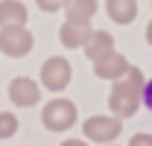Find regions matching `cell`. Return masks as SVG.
<instances>
[{"mask_svg":"<svg viewBox=\"0 0 152 146\" xmlns=\"http://www.w3.org/2000/svg\"><path fill=\"white\" fill-rule=\"evenodd\" d=\"M9 99L15 105H20V108H29V105H35L41 99V85L32 82L29 76H15L9 82Z\"/></svg>","mask_w":152,"mask_h":146,"instance_id":"obj_6","label":"cell"},{"mask_svg":"<svg viewBox=\"0 0 152 146\" xmlns=\"http://www.w3.org/2000/svg\"><path fill=\"white\" fill-rule=\"evenodd\" d=\"M15 131H18V117L12 111H0V140L12 137Z\"/></svg>","mask_w":152,"mask_h":146,"instance_id":"obj_13","label":"cell"},{"mask_svg":"<svg viewBox=\"0 0 152 146\" xmlns=\"http://www.w3.org/2000/svg\"><path fill=\"white\" fill-rule=\"evenodd\" d=\"M143 85H146V79H143V70H140V67H129V73H126L123 79H117L111 85V93H108L111 117H117V120L132 117L134 111L143 105V102H140Z\"/></svg>","mask_w":152,"mask_h":146,"instance_id":"obj_1","label":"cell"},{"mask_svg":"<svg viewBox=\"0 0 152 146\" xmlns=\"http://www.w3.org/2000/svg\"><path fill=\"white\" fill-rule=\"evenodd\" d=\"M105 12L114 23H132L137 18V0H105Z\"/></svg>","mask_w":152,"mask_h":146,"instance_id":"obj_12","label":"cell"},{"mask_svg":"<svg viewBox=\"0 0 152 146\" xmlns=\"http://www.w3.org/2000/svg\"><path fill=\"white\" fill-rule=\"evenodd\" d=\"M82 131H85V137L91 140V143H114L117 140V134L123 131V123L117 120V117H105V114H94V117H88L85 123H82Z\"/></svg>","mask_w":152,"mask_h":146,"instance_id":"obj_4","label":"cell"},{"mask_svg":"<svg viewBox=\"0 0 152 146\" xmlns=\"http://www.w3.org/2000/svg\"><path fill=\"white\" fill-rule=\"evenodd\" d=\"M35 3L44 9V12H58V9L67 6V0H35Z\"/></svg>","mask_w":152,"mask_h":146,"instance_id":"obj_14","label":"cell"},{"mask_svg":"<svg viewBox=\"0 0 152 146\" xmlns=\"http://www.w3.org/2000/svg\"><path fill=\"white\" fill-rule=\"evenodd\" d=\"M129 146H152V134H146V131H137V134H132Z\"/></svg>","mask_w":152,"mask_h":146,"instance_id":"obj_15","label":"cell"},{"mask_svg":"<svg viewBox=\"0 0 152 146\" xmlns=\"http://www.w3.org/2000/svg\"><path fill=\"white\" fill-rule=\"evenodd\" d=\"M61 146H88V143H85V140H76V137H70V140H64Z\"/></svg>","mask_w":152,"mask_h":146,"instance_id":"obj_17","label":"cell"},{"mask_svg":"<svg viewBox=\"0 0 152 146\" xmlns=\"http://www.w3.org/2000/svg\"><path fill=\"white\" fill-rule=\"evenodd\" d=\"M108 146H114V143H108Z\"/></svg>","mask_w":152,"mask_h":146,"instance_id":"obj_19","label":"cell"},{"mask_svg":"<svg viewBox=\"0 0 152 146\" xmlns=\"http://www.w3.org/2000/svg\"><path fill=\"white\" fill-rule=\"evenodd\" d=\"M41 123L47 131H67L76 123V105L70 99H50L41 111Z\"/></svg>","mask_w":152,"mask_h":146,"instance_id":"obj_2","label":"cell"},{"mask_svg":"<svg viewBox=\"0 0 152 146\" xmlns=\"http://www.w3.org/2000/svg\"><path fill=\"white\" fill-rule=\"evenodd\" d=\"M85 55L91 58V61H102V58H108V55L114 53V38H111V32H105V29H94L91 32V38L85 41Z\"/></svg>","mask_w":152,"mask_h":146,"instance_id":"obj_8","label":"cell"},{"mask_svg":"<svg viewBox=\"0 0 152 146\" xmlns=\"http://www.w3.org/2000/svg\"><path fill=\"white\" fill-rule=\"evenodd\" d=\"M70 76H73V67H70V61L64 55H50L41 64V85L47 91H53V93L64 91L70 85Z\"/></svg>","mask_w":152,"mask_h":146,"instance_id":"obj_3","label":"cell"},{"mask_svg":"<svg viewBox=\"0 0 152 146\" xmlns=\"http://www.w3.org/2000/svg\"><path fill=\"white\" fill-rule=\"evenodd\" d=\"M26 6L20 0H3L0 3V29H15V26H26Z\"/></svg>","mask_w":152,"mask_h":146,"instance_id":"obj_9","label":"cell"},{"mask_svg":"<svg viewBox=\"0 0 152 146\" xmlns=\"http://www.w3.org/2000/svg\"><path fill=\"white\" fill-rule=\"evenodd\" d=\"M64 15H67V23L91 26V18L96 15V0H67Z\"/></svg>","mask_w":152,"mask_h":146,"instance_id":"obj_11","label":"cell"},{"mask_svg":"<svg viewBox=\"0 0 152 146\" xmlns=\"http://www.w3.org/2000/svg\"><path fill=\"white\" fill-rule=\"evenodd\" d=\"M146 44H149V47H152V20H149V23H146Z\"/></svg>","mask_w":152,"mask_h":146,"instance_id":"obj_18","label":"cell"},{"mask_svg":"<svg viewBox=\"0 0 152 146\" xmlns=\"http://www.w3.org/2000/svg\"><path fill=\"white\" fill-rule=\"evenodd\" d=\"M35 47V38L26 26H15V29H0V53L9 58H20Z\"/></svg>","mask_w":152,"mask_h":146,"instance_id":"obj_5","label":"cell"},{"mask_svg":"<svg viewBox=\"0 0 152 146\" xmlns=\"http://www.w3.org/2000/svg\"><path fill=\"white\" fill-rule=\"evenodd\" d=\"M129 58L123 53H117L114 50L108 58H102V61H96L94 64V76H99V79H111V82H117V79H123L126 73H129Z\"/></svg>","mask_w":152,"mask_h":146,"instance_id":"obj_7","label":"cell"},{"mask_svg":"<svg viewBox=\"0 0 152 146\" xmlns=\"http://www.w3.org/2000/svg\"><path fill=\"white\" fill-rule=\"evenodd\" d=\"M91 26H79V23H61L58 26V41H61V47H67V50H82L85 47V41L91 38Z\"/></svg>","mask_w":152,"mask_h":146,"instance_id":"obj_10","label":"cell"},{"mask_svg":"<svg viewBox=\"0 0 152 146\" xmlns=\"http://www.w3.org/2000/svg\"><path fill=\"white\" fill-rule=\"evenodd\" d=\"M140 102H146V108L152 111V82L143 85V96H140Z\"/></svg>","mask_w":152,"mask_h":146,"instance_id":"obj_16","label":"cell"}]
</instances>
